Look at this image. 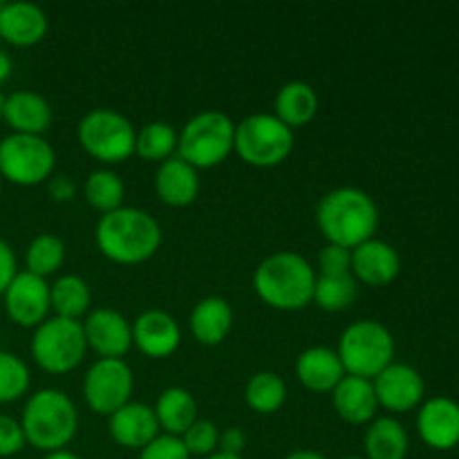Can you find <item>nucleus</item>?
<instances>
[{"instance_id":"1","label":"nucleus","mask_w":459,"mask_h":459,"mask_svg":"<svg viewBox=\"0 0 459 459\" xmlns=\"http://www.w3.org/2000/svg\"><path fill=\"white\" fill-rule=\"evenodd\" d=\"M99 251L119 264H139L157 254L161 245V227L148 211L137 206H119L103 213L94 229Z\"/></svg>"},{"instance_id":"2","label":"nucleus","mask_w":459,"mask_h":459,"mask_svg":"<svg viewBox=\"0 0 459 459\" xmlns=\"http://www.w3.org/2000/svg\"><path fill=\"white\" fill-rule=\"evenodd\" d=\"M316 224L330 245L354 249L375 238L379 227V209L366 191L357 186H339L321 197L316 206Z\"/></svg>"},{"instance_id":"3","label":"nucleus","mask_w":459,"mask_h":459,"mask_svg":"<svg viewBox=\"0 0 459 459\" xmlns=\"http://www.w3.org/2000/svg\"><path fill=\"white\" fill-rule=\"evenodd\" d=\"M316 269L296 251H276L260 260L254 272V290L273 309L294 312L312 303Z\"/></svg>"},{"instance_id":"4","label":"nucleus","mask_w":459,"mask_h":459,"mask_svg":"<svg viewBox=\"0 0 459 459\" xmlns=\"http://www.w3.org/2000/svg\"><path fill=\"white\" fill-rule=\"evenodd\" d=\"M25 442L45 453L65 448L79 429L74 402L63 390L43 388L27 399L21 417Z\"/></svg>"},{"instance_id":"5","label":"nucleus","mask_w":459,"mask_h":459,"mask_svg":"<svg viewBox=\"0 0 459 459\" xmlns=\"http://www.w3.org/2000/svg\"><path fill=\"white\" fill-rule=\"evenodd\" d=\"M336 354L343 363L345 375L372 381L390 363H394V339L384 323L361 318L345 327Z\"/></svg>"},{"instance_id":"6","label":"nucleus","mask_w":459,"mask_h":459,"mask_svg":"<svg viewBox=\"0 0 459 459\" xmlns=\"http://www.w3.org/2000/svg\"><path fill=\"white\" fill-rule=\"evenodd\" d=\"M236 124L220 110L197 112L178 133V157L193 169H211L227 160L233 151Z\"/></svg>"},{"instance_id":"7","label":"nucleus","mask_w":459,"mask_h":459,"mask_svg":"<svg viewBox=\"0 0 459 459\" xmlns=\"http://www.w3.org/2000/svg\"><path fill=\"white\" fill-rule=\"evenodd\" d=\"M233 151L247 164L272 169L282 164L294 151V130L282 124L273 112H254L236 124Z\"/></svg>"},{"instance_id":"8","label":"nucleus","mask_w":459,"mask_h":459,"mask_svg":"<svg viewBox=\"0 0 459 459\" xmlns=\"http://www.w3.org/2000/svg\"><path fill=\"white\" fill-rule=\"evenodd\" d=\"M88 352L83 323L72 318L49 316L31 336V357L40 370L49 375H65L81 366Z\"/></svg>"},{"instance_id":"9","label":"nucleus","mask_w":459,"mask_h":459,"mask_svg":"<svg viewBox=\"0 0 459 459\" xmlns=\"http://www.w3.org/2000/svg\"><path fill=\"white\" fill-rule=\"evenodd\" d=\"M76 137L81 148L94 160L117 164L128 160L134 152V130L133 121L112 108H94L81 117L76 126Z\"/></svg>"},{"instance_id":"10","label":"nucleus","mask_w":459,"mask_h":459,"mask_svg":"<svg viewBox=\"0 0 459 459\" xmlns=\"http://www.w3.org/2000/svg\"><path fill=\"white\" fill-rule=\"evenodd\" d=\"M56 152L43 134L12 133L0 139V178L16 186H36L52 178Z\"/></svg>"},{"instance_id":"11","label":"nucleus","mask_w":459,"mask_h":459,"mask_svg":"<svg viewBox=\"0 0 459 459\" xmlns=\"http://www.w3.org/2000/svg\"><path fill=\"white\" fill-rule=\"evenodd\" d=\"M134 375L124 359H99L83 379V397L97 415L110 417L130 402Z\"/></svg>"},{"instance_id":"12","label":"nucleus","mask_w":459,"mask_h":459,"mask_svg":"<svg viewBox=\"0 0 459 459\" xmlns=\"http://www.w3.org/2000/svg\"><path fill=\"white\" fill-rule=\"evenodd\" d=\"M4 312L16 325L39 327L45 318H49V285L45 278L34 276L25 269L13 276L3 294Z\"/></svg>"},{"instance_id":"13","label":"nucleus","mask_w":459,"mask_h":459,"mask_svg":"<svg viewBox=\"0 0 459 459\" xmlns=\"http://www.w3.org/2000/svg\"><path fill=\"white\" fill-rule=\"evenodd\" d=\"M377 403L390 412H408L424 402L426 385L420 372L406 363H390L372 379Z\"/></svg>"},{"instance_id":"14","label":"nucleus","mask_w":459,"mask_h":459,"mask_svg":"<svg viewBox=\"0 0 459 459\" xmlns=\"http://www.w3.org/2000/svg\"><path fill=\"white\" fill-rule=\"evenodd\" d=\"M83 334L88 348L101 359H121L133 348V325L112 307L92 309L83 321Z\"/></svg>"},{"instance_id":"15","label":"nucleus","mask_w":459,"mask_h":459,"mask_svg":"<svg viewBox=\"0 0 459 459\" xmlns=\"http://www.w3.org/2000/svg\"><path fill=\"white\" fill-rule=\"evenodd\" d=\"M417 433L426 446L451 451L459 444V403L451 397H433L417 412Z\"/></svg>"},{"instance_id":"16","label":"nucleus","mask_w":459,"mask_h":459,"mask_svg":"<svg viewBox=\"0 0 459 459\" xmlns=\"http://www.w3.org/2000/svg\"><path fill=\"white\" fill-rule=\"evenodd\" d=\"M133 345L151 359H166L179 348L182 330L169 312L148 309L133 323Z\"/></svg>"},{"instance_id":"17","label":"nucleus","mask_w":459,"mask_h":459,"mask_svg":"<svg viewBox=\"0 0 459 459\" xmlns=\"http://www.w3.org/2000/svg\"><path fill=\"white\" fill-rule=\"evenodd\" d=\"M402 272L399 251L390 242L370 238L352 249V276L370 287L390 285Z\"/></svg>"},{"instance_id":"18","label":"nucleus","mask_w":459,"mask_h":459,"mask_svg":"<svg viewBox=\"0 0 459 459\" xmlns=\"http://www.w3.org/2000/svg\"><path fill=\"white\" fill-rule=\"evenodd\" d=\"M49 21L43 9L27 0L3 3L0 7V39L13 48H30L48 34Z\"/></svg>"},{"instance_id":"19","label":"nucleus","mask_w":459,"mask_h":459,"mask_svg":"<svg viewBox=\"0 0 459 459\" xmlns=\"http://www.w3.org/2000/svg\"><path fill=\"white\" fill-rule=\"evenodd\" d=\"M108 429L119 446L134 448V451H142L161 433L155 411L148 403L139 402H128L124 408L112 412Z\"/></svg>"},{"instance_id":"20","label":"nucleus","mask_w":459,"mask_h":459,"mask_svg":"<svg viewBox=\"0 0 459 459\" xmlns=\"http://www.w3.org/2000/svg\"><path fill=\"white\" fill-rule=\"evenodd\" d=\"M12 133L43 134L52 124V106L34 90H16L3 101V117Z\"/></svg>"},{"instance_id":"21","label":"nucleus","mask_w":459,"mask_h":459,"mask_svg":"<svg viewBox=\"0 0 459 459\" xmlns=\"http://www.w3.org/2000/svg\"><path fill=\"white\" fill-rule=\"evenodd\" d=\"M296 377L305 388L314 393H332L345 377V370L336 350L327 345H314L296 359Z\"/></svg>"},{"instance_id":"22","label":"nucleus","mask_w":459,"mask_h":459,"mask_svg":"<svg viewBox=\"0 0 459 459\" xmlns=\"http://www.w3.org/2000/svg\"><path fill=\"white\" fill-rule=\"evenodd\" d=\"M332 403L336 415L348 424H370L377 415V394L370 379L345 375L332 390Z\"/></svg>"},{"instance_id":"23","label":"nucleus","mask_w":459,"mask_h":459,"mask_svg":"<svg viewBox=\"0 0 459 459\" xmlns=\"http://www.w3.org/2000/svg\"><path fill=\"white\" fill-rule=\"evenodd\" d=\"M155 191L160 200L169 206H188L195 202L200 193V175L197 169L173 155L170 160L161 161L155 173Z\"/></svg>"},{"instance_id":"24","label":"nucleus","mask_w":459,"mask_h":459,"mask_svg":"<svg viewBox=\"0 0 459 459\" xmlns=\"http://www.w3.org/2000/svg\"><path fill=\"white\" fill-rule=\"evenodd\" d=\"M191 332L202 345H218L233 327V309L222 296H206L193 307Z\"/></svg>"},{"instance_id":"25","label":"nucleus","mask_w":459,"mask_h":459,"mask_svg":"<svg viewBox=\"0 0 459 459\" xmlns=\"http://www.w3.org/2000/svg\"><path fill=\"white\" fill-rule=\"evenodd\" d=\"M152 411H155L160 430H164L166 435H175V437H182L197 421L195 397L186 388H182V385H170V388H166L157 397V403Z\"/></svg>"},{"instance_id":"26","label":"nucleus","mask_w":459,"mask_h":459,"mask_svg":"<svg viewBox=\"0 0 459 459\" xmlns=\"http://www.w3.org/2000/svg\"><path fill=\"white\" fill-rule=\"evenodd\" d=\"M411 439L403 424L394 417H375L363 435L366 459H406Z\"/></svg>"},{"instance_id":"27","label":"nucleus","mask_w":459,"mask_h":459,"mask_svg":"<svg viewBox=\"0 0 459 459\" xmlns=\"http://www.w3.org/2000/svg\"><path fill=\"white\" fill-rule=\"evenodd\" d=\"M318 112V94L305 81H290L273 99V115L291 130L309 124Z\"/></svg>"},{"instance_id":"28","label":"nucleus","mask_w":459,"mask_h":459,"mask_svg":"<svg viewBox=\"0 0 459 459\" xmlns=\"http://www.w3.org/2000/svg\"><path fill=\"white\" fill-rule=\"evenodd\" d=\"M90 303H92L90 285L76 273H65L49 285V305L54 316L79 321L81 316L90 314Z\"/></svg>"},{"instance_id":"29","label":"nucleus","mask_w":459,"mask_h":459,"mask_svg":"<svg viewBox=\"0 0 459 459\" xmlns=\"http://www.w3.org/2000/svg\"><path fill=\"white\" fill-rule=\"evenodd\" d=\"M357 291L359 282L352 273H336V276L316 273L312 300L325 312H343L357 299Z\"/></svg>"},{"instance_id":"30","label":"nucleus","mask_w":459,"mask_h":459,"mask_svg":"<svg viewBox=\"0 0 459 459\" xmlns=\"http://www.w3.org/2000/svg\"><path fill=\"white\" fill-rule=\"evenodd\" d=\"M178 151V133L166 121H151L134 139V152L148 161H166Z\"/></svg>"},{"instance_id":"31","label":"nucleus","mask_w":459,"mask_h":459,"mask_svg":"<svg viewBox=\"0 0 459 459\" xmlns=\"http://www.w3.org/2000/svg\"><path fill=\"white\" fill-rule=\"evenodd\" d=\"M245 399L255 412L272 415L285 403L287 385L276 372H255L245 388Z\"/></svg>"},{"instance_id":"32","label":"nucleus","mask_w":459,"mask_h":459,"mask_svg":"<svg viewBox=\"0 0 459 459\" xmlns=\"http://www.w3.org/2000/svg\"><path fill=\"white\" fill-rule=\"evenodd\" d=\"M85 200L101 213H110V211L124 206V182L115 170L97 169L88 175L85 179Z\"/></svg>"},{"instance_id":"33","label":"nucleus","mask_w":459,"mask_h":459,"mask_svg":"<svg viewBox=\"0 0 459 459\" xmlns=\"http://www.w3.org/2000/svg\"><path fill=\"white\" fill-rule=\"evenodd\" d=\"M63 260H65V242L54 233L36 236L25 251L27 272L40 278H48L49 273L58 272Z\"/></svg>"},{"instance_id":"34","label":"nucleus","mask_w":459,"mask_h":459,"mask_svg":"<svg viewBox=\"0 0 459 459\" xmlns=\"http://www.w3.org/2000/svg\"><path fill=\"white\" fill-rule=\"evenodd\" d=\"M30 368L21 357L0 350V403L21 399L30 388Z\"/></svg>"},{"instance_id":"35","label":"nucleus","mask_w":459,"mask_h":459,"mask_svg":"<svg viewBox=\"0 0 459 459\" xmlns=\"http://www.w3.org/2000/svg\"><path fill=\"white\" fill-rule=\"evenodd\" d=\"M182 442L191 457H209L218 453L220 429L206 420H197L186 433L182 435Z\"/></svg>"},{"instance_id":"36","label":"nucleus","mask_w":459,"mask_h":459,"mask_svg":"<svg viewBox=\"0 0 459 459\" xmlns=\"http://www.w3.org/2000/svg\"><path fill=\"white\" fill-rule=\"evenodd\" d=\"M139 459H191L182 437L160 433L148 446L139 451Z\"/></svg>"},{"instance_id":"37","label":"nucleus","mask_w":459,"mask_h":459,"mask_svg":"<svg viewBox=\"0 0 459 459\" xmlns=\"http://www.w3.org/2000/svg\"><path fill=\"white\" fill-rule=\"evenodd\" d=\"M318 273L323 276H336V273H352V249L330 245L327 242L318 251Z\"/></svg>"},{"instance_id":"38","label":"nucleus","mask_w":459,"mask_h":459,"mask_svg":"<svg viewBox=\"0 0 459 459\" xmlns=\"http://www.w3.org/2000/svg\"><path fill=\"white\" fill-rule=\"evenodd\" d=\"M25 444L21 421L9 415H0V457L18 455Z\"/></svg>"},{"instance_id":"39","label":"nucleus","mask_w":459,"mask_h":459,"mask_svg":"<svg viewBox=\"0 0 459 459\" xmlns=\"http://www.w3.org/2000/svg\"><path fill=\"white\" fill-rule=\"evenodd\" d=\"M16 273H18L16 254H13V249L9 247V242L0 238V296L4 294V290H7L9 282L13 281Z\"/></svg>"},{"instance_id":"40","label":"nucleus","mask_w":459,"mask_h":459,"mask_svg":"<svg viewBox=\"0 0 459 459\" xmlns=\"http://www.w3.org/2000/svg\"><path fill=\"white\" fill-rule=\"evenodd\" d=\"M247 446V435L242 433V429L233 426V429H227L220 433V444L218 451L220 453H229V455H240Z\"/></svg>"},{"instance_id":"41","label":"nucleus","mask_w":459,"mask_h":459,"mask_svg":"<svg viewBox=\"0 0 459 459\" xmlns=\"http://www.w3.org/2000/svg\"><path fill=\"white\" fill-rule=\"evenodd\" d=\"M48 191L56 202H70L76 195V184L65 175H58V178H49Z\"/></svg>"},{"instance_id":"42","label":"nucleus","mask_w":459,"mask_h":459,"mask_svg":"<svg viewBox=\"0 0 459 459\" xmlns=\"http://www.w3.org/2000/svg\"><path fill=\"white\" fill-rule=\"evenodd\" d=\"M9 74H12V58H9V54L4 49H0V83L7 81Z\"/></svg>"},{"instance_id":"43","label":"nucleus","mask_w":459,"mask_h":459,"mask_svg":"<svg viewBox=\"0 0 459 459\" xmlns=\"http://www.w3.org/2000/svg\"><path fill=\"white\" fill-rule=\"evenodd\" d=\"M285 459H327V457L321 455V453H316V451H309V448H300V451L290 453Z\"/></svg>"},{"instance_id":"44","label":"nucleus","mask_w":459,"mask_h":459,"mask_svg":"<svg viewBox=\"0 0 459 459\" xmlns=\"http://www.w3.org/2000/svg\"><path fill=\"white\" fill-rule=\"evenodd\" d=\"M45 459H81L76 453L67 451V448H61V451H54V453H48Z\"/></svg>"},{"instance_id":"45","label":"nucleus","mask_w":459,"mask_h":459,"mask_svg":"<svg viewBox=\"0 0 459 459\" xmlns=\"http://www.w3.org/2000/svg\"><path fill=\"white\" fill-rule=\"evenodd\" d=\"M204 459H242L240 455H229V453H213V455H209V457H204Z\"/></svg>"},{"instance_id":"46","label":"nucleus","mask_w":459,"mask_h":459,"mask_svg":"<svg viewBox=\"0 0 459 459\" xmlns=\"http://www.w3.org/2000/svg\"><path fill=\"white\" fill-rule=\"evenodd\" d=\"M3 101H4V94L3 90H0V117H3Z\"/></svg>"},{"instance_id":"47","label":"nucleus","mask_w":459,"mask_h":459,"mask_svg":"<svg viewBox=\"0 0 459 459\" xmlns=\"http://www.w3.org/2000/svg\"><path fill=\"white\" fill-rule=\"evenodd\" d=\"M343 459H366V457H361V455H348V457H343Z\"/></svg>"},{"instance_id":"48","label":"nucleus","mask_w":459,"mask_h":459,"mask_svg":"<svg viewBox=\"0 0 459 459\" xmlns=\"http://www.w3.org/2000/svg\"><path fill=\"white\" fill-rule=\"evenodd\" d=\"M0 191H3V178H0Z\"/></svg>"},{"instance_id":"49","label":"nucleus","mask_w":459,"mask_h":459,"mask_svg":"<svg viewBox=\"0 0 459 459\" xmlns=\"http://www.w3.org/2000/svg\"><path fill=\"white\" fill-rule=\"evenodd\" d=\"M0 7H3V3H0Z\"/></svg>"}]
</instances>
